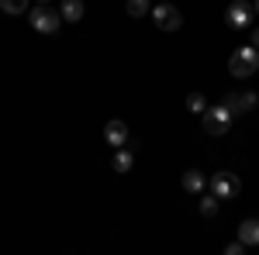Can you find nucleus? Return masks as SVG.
<instances>
[{"instance_id": "nucleus-1", "label": "nucleus", "mask_w": 259, "mask_h": 255, "mask_svg": "<svg viewBox=\"0 0 259 255\" xmlns=\"http://www.w3.org/2000/svg\"><path fill=\"white\" fill-rule=\"evenodd\" d=\"M28 21H31V28L38 31V35H56L62 24V14L56 7H49V4H35L31 11H28Z\"/></svg>"}, {"instance_id": "nucleus-2", "label": "nucleus", "mask_w": 259, "mask_h": 255, "mask_svg": "<svg viewBox=\"0 0 259 255\" xmlns=\"http://www.w3.org/2000/svg\"><path fill=\"white\" fill-rule=\"evenodd\" d=\"M228 69H232V76H252L259 69V48H252V45H242V48H235L232 52V59H228Z\"/></svg>"}, {"instance_id": "nucleus-3", "label": "nucleus", "mask_w": 259, "mask_h": 255, "mask_svg": "<svg viewBox=\"0 0 259 255\" xmlns=\"http://www.w3.org/2000/svg\"><path fill=\"white\" fill-rule=\"evenodd\" d=\"M200 118H204L200 124H204L207 135H225V131H232V118H235V114H232L225 104H218V107H207Z\"/></svg>"}, {"instance_id": "nucleus-4", "label": "nucleus", "mask_w": 259, "mask_h": 255, "mask_svg": "<svg viewBox=\"0 0 259 255\" xmlns=\"http://www.w3.org/2000/svg\"><path fill=\"white\" fill-rule=\"evenodd\" d=\"M221 104H225L232 114H249V111H256L259 93H256V90H235V93H225Z\"/></svg>"}, {"instance_id": "nucleus-5", "label": "nucleus", "mask_w": 259, "mask_h": 255, "mask_svg": "<svg viewBox=\"0 0 259 255\" xmlns=\"http://www.w3.org/2000/svg\"><path fill=\"white\" fill-rule=\"evenodd\" d=\"M152 21L159 24L162 31H177L180 24H183V14H180L173 4H166V0H159L156 7H152Z\"/></svg>"}, {"instance_id": "nucleus-6", "label": "nucleus", "mask_w": 259, "mask_h": 255, "mask_svg": "<svg viewBox=\"0 0 259 255\" xmlns=\"http://www.w3.org/2000/svg\"><path fill=\"white\" fill-rule=\"evenodd\" d=\"M242 190V179L235 173H214L211 176V193H218L221 200H232V196H239Z\"/></svg>"}, {"instance_id": "nucleus-7", "label": "nucleus", "mask_w": 259, "mask_h": 255, "mask_svg": "<svg viewBox=\"0 0 259 255\" xmlns=\"http://www.w3.org/2000/svg\"><path fill=\"white\" fill-rule=\"evenodd\" d=\"M225 21H228L232 28H249V21H252V7H249L245 0H232L228 11H225Z\"/></svg>"}, {"instance_id": "nucleus-8", "label": "nucleus", "mask_w": 259, "mask_h": 255, "mask_svg": "<svg viewBox=\"0 0 259 255\" xmlns=\"http://www.w3.org/2000/svg\"><path fill=\"white\" fill-rule=\"evenodd\" d=\"M104 138H107L114 148L128 145V124H124V121H107V128H104Z\"/></svg>"}, {"instance_id": "nucleus-9", "label": "nucleus", "mask_w": 259, "mask_h": 255, "mask_svg": "<svg viewBox=\"0 0 259 255\" xmlns=\"http://www.w3.org/2000/svg\"><path fill=\"white\" fill-rule=\"evenodd\" d=\"M239 241L249 248V245H259V221L256 217H249V221H242L239 224Z\"/></svg>"}, {"instance_id": "nucleus-10", "label": "nucleus", "mask_w": 259, "mask_h": 255, "mask_svg": "<svg viewBox=\"0 0 259 255\" xmlns=\"http://www.w3.org/2000/svg\"><path fill=\"white\" fill-rule=\"evenodd\" d=\"M183 190H187V193H204V173L187 169V173H183Z\"/></svg>"}, {"instance_id": "nucleus-11", "label": "nucleus", "mask_w": 259, "mask_h": 255, "mask_svg": "<svg viewBox=\"0 0 259 255\" xmlns=\"http://www.w3.org/2000/svg\"><path fill=\"white\" fill-rule=\"evenodd\" d=\"M59 14L69 21V24H73V21H80V18H83V0H62Z\"/></svg>"}, {"instance_id": "nucleus-12", "label": "nucleus", "mask_w": 259, "mask_h": 255, "mask_svg": "<svg viewBox=\"0 0 259 255\" xmlns=\"http://www.w3.org/2000/svg\"><path fill=\"white\" fill-rule=\"evenodd\" d=\"M218 203H221L218 193H204V196H200V214H204V217H214V214H218Z\"/></svg>"}, {"instance_id": "nucleus-13", "label": "nucleus", "mask_w": 259, "mask_h": 255, "mask_svg": "<svg viewBox=\"0 0 259 255\" xmlns=\"http://www.w3.org/2000/svg\"><path fill=\"white\" fill-rule=\"evenodd\" d=\"M128 169H132V148H124V145H121L118 156H114V173H121V176H124Z\"/></svg>"}, {"instance_id": "nucleus-14", "label": "nucleus", "mask_w": 259, "mask_h": 255, "mask_svg": "<svg viewBox=\"0 0 259 255\" xmlns=\"http://www.w3.org/2000/svg\"><path fill=\"white\" fill-rule=\"evenodd\" d=\"M152 11V0H128V14L132 18H145Z\"/></svg>"}, {"instance_id": "nucleus-15", "label": "nucleus", "mask_w": 259, "mask_h": 255, "mask_svg": "<svg viewBox=\"0 0 259 255\" xmlns=\"http://www.w3.org/2000/svg\"><path fill=\"white\" fill-rule=\"evenodd\" d=\"M0 11H7V14H24V11H28V0H0Z\"/></svg>"}, {"instance_id": "nucleus-16", "label": "nucleus", "mask_w": 259, "mask_h": 255, "mask_svg": "<svg viewBox=\"0 0 259 255\" xmlns=\"http://www.w3.org/2000/svg\"><path fill=\"white\" fill-rule=\"evenodd\" d=\"M187 107H190L194 114H204V111H207V97H204V93H190V97H187Z\"/></svg>"}, {"instance_id": "nucleus-17", "label": "nucleus", "mask_w": 259, "mask_h": 255, "mask_svg": "<svg viewBox=\"0 0 259 255\" xmlns=\"http://www.w3.org/2000/svg\"><path fill=\"white\" fill-rule=\"evenodd\" d=\"M242 252H245L242 241H228V245H225V255H242Z\"/></svg>"}, {"instance_id": "nucleus-18", "label": "nucleus", "mask_w": 259, "mask_h": 255, "mask_svg": "<svg viewBox=\"0 0 259 255\" xmlns=\"http://www.w3.org/2000/svg\"><path fill=\"white\" fill-rule=\"evenodd\" d=\"M249 45H252V48H259V28L252 31V35H249Z\"/></svg>"}, {"instance_id": "nucleus-19", "label": "nucleus", "mask_w": 259, "mask_h": 255, "mask_svg": "<svg viewBox=\"0 0 259 255\" xmlns=\"http://www.w3.org/2000/svg\"><path fill=\"white\" fill-rule=\"evenodd\" d=\"M252 14H259V0H256V7H252Z\"/></svg>"}, {"instance_id": "nucleus-20", "label": "nucleus", "mask_w": 259, "mask_h": 255, "mask_svg": "<svg viewBox=\"0 0 259 255\" xmlns=\"http://www.w3.org/2000/svg\"><path fill=\"white\" fill-rule=\"evenodd\" d=\"M38 4H49V0H38Z\"/></svg>"}]
</instances>
